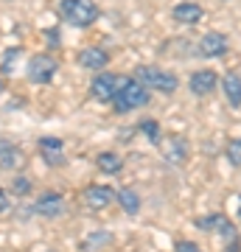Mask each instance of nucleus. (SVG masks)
I'll return each mask as SVG.
<instances>
[{"instance_id":"8","label":"nucleus","mask_w":241,"mask_h":252,"mask_svg":"<svg viewBox=\"0 0 241 252\" xmlns=\"http://www.w3.org/2000/svg\"><path fill=\"white\" fill-rule=\"evenodd\" d=\"M199 230H207V233H216L222 235V238H236V227H233V221L227 216H222V213H213V216H202L197 221Z\"/></svg>"},{"instance_id":"2","label":"nucleus","mask_w":241,"mask_h":252,"mask_svg":"<svg viewBox=\"0 0 241 252\" xmlns=\"http://www.w3.org/2000/svg\"><path fill=\"white\" fill-rule=\"evenodd\" d=\"M59 14L70 26L87 28L99 20V6H96V0H62L59 3Z\"/></svg>"},{"instance_id":"18","label":"nucleus","mask_w":241,"mask_h":252,"mask_svg":"<svg viewBox=\"0 0 241 252\" xmlns=\"http://www.w3.org/2000/svg\"><path fill=\"white\" fill-rule=\"evenodd\" d=\"M96 165H99V171H104V174H118L124 168V160H121V154H115V152H101L99 157H96Z\"/></svg>"},{"instance_id":"5","label":"nucleus","mask_w":241,"mask_h":252,"mask_svg":"<svg viewBox=\"0 0 241 252\" xmlns=\"http://www.w3.org/2000/svg\"><path fill=\"white\" fill-rule=\"evenodd\" d=\"M118 76L115 73H107V70H99L96 76H93V81H90V95L99 101V104H112V98H115L118 93Z\"/></svg>"},{"instance_id":"24","label":"nucleus","mask_w":241,"mask_h":252,"mask_svg":"<svg viewBox=\"0 0 241 252\" xmlns=\"http://www.w3.org/2000/svg\"><path fill=\"white\" fill-rule=\"evenodd\" d=\"M20 56V48H11V51H6V59H3V70H11L14 67V62H17Z\"/></svg>"},{"instance_id":"13","label":"nucleus","mask_w":241,"mask_h":252,"mask_svg":"<svg viewBox=\"0 0 241 252\" xmlns=\"http://www.w3.org/2000/svg\"><path fill=\"white\" fill-rule=\"evenodd\" d=\"M79 64L81 67H87V70H104L109 64V54L107 51H101V48H84L79 54Z\"/></svg>"},{"instance_id":"29","label":"nucleus","mask_w":241,"mask_h":252,"mask_svg":"<svg viewBox=\"0 0 241 252\" xmlns=\"http://www.w3.org/2000/svg\"><path fill=\"white\" fill-rule=\"evenodd\" d=\"M51 252H54V250H51Z\"/></svg>"},{"instance_id":"10","label":"nucleus","mask_w":241,"mask_h":252,"mask_svg":"<svg viewBox=\"0 0 241 252\" xmlns=\"http://www.w3.org/2000/svg\"><path fill=\"white\" fill-rule=\"evenodd\" d=\"M34 210L39 213V216H45V219H59L65 210H68V205H65L62 193H42V196L36 199Z\"/></svg>"},{"instance_id":"15","label":"nucleus","mask_w":241,"mask_h":252,"mask_svg":"<svg viewBox=\"0 0 241 252\" xmlns=\"http://www.w3.org/2000/svg\"><path fill=\"white\" fill-rule=\"evenodd\" d=\"M222 90H224V98L230 107H241V76L239 73H227L222 79Z\"/></svg>"},{"instance_id":"9","label":"nucleus","mask_w":241,"mask_h":252,"mask_svg":"<svg viewBox=\"0 0 241 252\" xmlns=\"http://www.w3.org/2000/svg\"><path fill=\"white\" fill-rule=\"evenodd\" d=\"M112 199H115V193L109 185H87L84 188V205L90 210H107L112 205Z\"/></svg>"},{"instance_id":"21","label":"nucleus","mask_w":241,"mask_h":252,"mask_svg":"<svg viewBox=\"0 0 241 252\" xmlns=\"http://www.w3.org/2000/svg\"><path fill=\"white\" fill-rule=\"evenodd\" d=\"M107 244H109V235L104 233V230H99V233H93L87 241H84V247H87V250H101V247H107Z\"/></svg>"},{"instance_id":"4","label":"nucleus","mask_w":241,"mask_h":252,"mask_svg":"<svg viewBox=\"0 0 241 252\" xmlns=\"http://www.w3.org/2000/svg\"><path fill=\"white\" fill-rule=\"evenodd\" d=\"M28 81H34V84H48V81H54V76L59 73V62H56L51 54H34L28 59Z\"/></svg>"},{"instance_id":"6","label":"nucleus","mask_w":241,"mask_h":252,"mask_svg":"<svg viewBox=\"0 0 241 252\" xmlns=\"http://www.w3.org/2000/svg\"><path fill=\"white\" fill-rule=\"evenodd\" d=\"M160 152H163V160L169 165H182L188 160L191 149H188V140L182 135H166L160 140Z\"/></svg>"},{"instance_id":"22","label":"nucleus","mask_w":241,"mask_h":252,"mask_svg":"<svg viewBox=\"0 0 241 252\" xmlns=\"http://www.w3.org/2000/svg\"><path fill=\"white\" fill-rule=\"evenodd\" d=\"M11 193H14V196H26L28 190H31V180H28V177H17V180L11 182Z\"/></svg>"},{"instance_id":"23","label":"nucleus","mask_w":241,"mask_h":252,"mask_svg":"<svg viewBox=\"0 0 241 252\" xmlns=\"http://www.w3.org/2000/svg\"><path fill=\"white\" fill-rule=\"evenodd\" d=\"M11 196H14V193H11L9 188H0V216L11 210Z\"/></svg>"},{"instance_id":"1","label":"nucleus","mask_w":241,"mask_h":252,"mask_svg":"<svg viewBox=\"0 0 241 252\" xmlns=\"http://www.w3.org/2000/svg\"><path fill=\"white\" fill-rule=\"evenodd\" d=\"M149 104V87L140 84V81L135 79H124L118 84V93L115 98H112V107H115L118 115H124V112H132V109H140Z\"/></svg>"},{"instance_id":"20","label":"nucleus","mask_w":241,"mask_h":252,"mask_svg":"<svg viewBox=\"0 0 241 252\" xmlns=\"http://www.w3.org/2000/svg\"><path fill=\"white\" fill-rule=\"evenodd\" d=\"M227 160L233 162V165H236V168H241V137H236V140H230V143H227Z\"/></svg>"},{"instance_id":"12","label":"nucleus","mask_w":241,"mask_h":252,"mask_svg":"<svg viewBox=\"0 0 241 252\" xmlns=\"http://www.w3.org/2000/svg\"><path fill=\"white\" fill-rule=\"evenodd\" d=\"M39 154L48 165H62L65 162V143L59 137H42L39 140Z\"/></svg>"},{"instance_id":"26","label":"nucleus","mask_w":241,"mask_h":252,"mask_svg":"<svg viewBox=\"0 0 241 252\" xmlns=\"http://www.w3.org/2000/svg\"><path fill=\"white\" fill-rule=\"evenodd\" d=\"M227 252H241V241H239V235L227 241Z\"/></svg>"},{"instance_id":"28","label":"nucleus","mask_w":241,"mask_h":252,"mask_svg":"<svg viewBox=\"0 0 241 252\" xmlns=\"http://www.w3.org/2000/svg\"><path fill=\"white\" fill-rule=\"evenodd\" d=\"M0 93H3V81H0Z\"/></svg>"},{"instance_id":"25","label":"nucleus","mask_w":241,"mask_h":252,"mask_svg":"<svg viewBox=\"0 0 241 252\" xmlns=\"http://www.w3.org/2000/svg\"><path fill=\"white\" fill-rule=\"evenodd\" d=\"M177 252H202V250L194 241H177Z\"/></svg>"},{"instance_id":"7","label":"nucleus","mask_w":241,"mask_h":252,"mask_svg":"<svg viewBox=\"0 0 241 252\" xmlns=\"http://www.w3.org/2000/svg\"><path fill=\"white\" fill-rule=\"evenodd\" d=\"M227 54V36L222 31H207L202 39H199V56L205 59H219V56Z\"/></svg>"},{"instance_id":"3","label":"nucleus","mask_w":241,"mask_h":252,"mask_svg":"<svg viewBox=\"0 0 241 252\" xmlns=\"http://www.w3.org/2000/svg\"><path fill=\"white\" fill-rule=\"evenodd\" d=\"M135 79L140 81V84H146L149 90L166 93V95L177 93V87H179V79L174 76V73L163 70V67H154V64H143V67H138V70H135Z\"/></svg>"},{"instance_id":"19","label":"nucleus","mask_w":241,"mask_h":252,"mask_svg":"<svg viewBox=\"0 0 241 252\" xmlns=\"http://www.w3.org/2000/svg\"><path fill=\"white\" fill-rule=\"evenodd\" d=\"M140 132L149 137L152 143H160V124H157L154 118H146V121H140Z\"/></svg>"},{"instance_id":"14","label":"nucleus","mask_w":241,"mask_h":252,"mask_svg":"<svg viewBox=\"0 0 241 252\" xmlns=\"http://www.w3.org/2000/svg\"><path fill=\"white\" fill-rule=\"evenodd\" d=\"M171 14H174V20H177L179 26H197L205 11H202V6H199V3H177Z\"/></svg>"},{"instance_id":"11","label":"nucleus","mask_w":241,"mask_h":252,"mask_svg":"<svg viewBox=\"0 0 241 252\" xmlns=\"http://www.w3.org/2000/svg\"><path fill=\"white\" fill-rule=\"evenodd\" d=\"M216 84H219V73H216V70H197L194 76H191V81H188L191 93L199 95V98L210 95V93L216 90Z\"/></svg>"},{"instance_id":"27","label":"nucleus","mask_w":241,"mask_h":252,"mask_svg":"<svg viewBox=\"0 0 241 252\" xmlns=\"http://www.w3.org/2000/svg\"><path fill=\"white\" fill-rule=\"evenodd\" d=\"M239 216H241V199H239Z\"/></svg>"},{"instance_id":"16","label":"nucleus","mask_w":241,"mask_h":252,"mask_svg":"<svg viewBox=\"0 0 241 252\" xmlns=\"http://www.w3.org/2000/svg\"><path fill=\"white\" fill-rule=\"evenodd\" d=\"M23 165V152L14 143L0 140V168H20Z\"/></svg>"},{"instance_id":"17","label":"nucleus","mask_w":241,"mask_h":252,"mask_svg":"<svg viewBox=\"0 0 241 252\" xmlns=\"http://www.w3.org/2000/svg\"><path fill=\"white\" fill-rule=\"evenodd\" d=\"M115 199H118V205H121V210L129 213V216H135V213L140 210V196H138L135 188H121L115 193Z\"/></svg>"}]
</instances>
